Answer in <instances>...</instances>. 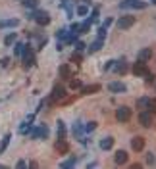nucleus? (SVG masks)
<instances>
[{"instance_id": "obj_12", "label": "nucleus", "mask_w": 156, "mask_h": 169, "mask_svg": "<svg viewBox=\"0 0 156 169\" xmlns=\"http://www.w3.org/2000/svg\"><path fill=\"white\" fill-rule=\"evenodd\" d=\"M98 91H100V85H85V87H81V94H83V96L95 94V92H98Z\"/></svg>"}, {"instance_id": "obj_40", "label": "nucleus", "mask_w": 156, "mask_h": 169, "mask_svg": "<svg viewBox=\"0 0 156 169\" xmlns=\"http://www.w3.org/2000/svg\"><path fill=\"white\" fill-rule=\"evenodd\" d=\"M110 25H112V17H108V19H106V21H104V27H106V29H108V27H110Z\"/></svg>"}, {"instance_id": "obj_34", "label": "nucleus", "mask_w": 156, "mask_h": 169, "mask_svg": "<svg viewBox=\"0 0 156 169\" xmlns=\"http://www.w3.org/2000/svg\"><path fill=\"white\" fill-rule=\"evenodd\" d=\"M95 129H96V123H95V121H89V123H87V127H85L87 133H91V131H95Z\"/></svg>"}, {"instance_id": "obj_18", "label": "nucleus", "mask_w": 156, "mask_h": 169, "mask_svg": "<svg viewBox=\"0 0 156 169\" xmlns=\"http://www.w3.org/2000/svg\"><path fill=\"white\" fill-rule=\"evenodd\" d=\"M10 140H12V134H10V133H8V134H6V137L2 138V142H0V154H2V152H4V150L8 148V144H10Z\"/></svg>"}, {"instance_id": "obj_27", "label": "nucleus", "mask_w": 156, "mask_h": 169, "mask_svg": "<svg viewBox=\"0 0 156 169\" xmlns=\"http://www.w3.org/2000/svg\"><path fill=\"white\" fill-rule=\"evenodd\" d=\"M150 114H156V98H150L149 100V108H147Z\"/></svg>"}, {"instance_id": "obj_15", "label": "nucleus", "mask_w": 156, "mask_h": 169, "mask_svg": "<svg viewBox=\"0 0 156 169\" xmlns=\"http://www.w3.org/2000/svg\"><path fill=\"white\" fill-rule=\"evenodd\" d=\"M19 25V19L14 17V19H2L0 21V29H4V27H17Z\"/></svg>"}, {"instance_id": "obj_29", "label": "nucleus", "mask_w": 156, "mask_h": 169, "mask_svg": "<svg viewBox=\"0 0 156 169\" xmlns=\"http://www.w3.org/2000/svg\"><path fill=\"white\" fill-rule=\"evenodd\" d=\"M60 75H62L64 79L70 77V67H68V65H62V67H60Z\"/></svg>"}, {"instance_id": "obj_1", "label": "nucleus", "mask_w": 156, "mask_h": 169, "mask_svg": "<svg viewBox=\"0 0 156 169\" xmlns=\"http://www.w3.org/2000/svg\"><path fill=\"white\" fill-rule=\"evenodd\" d=\"M31 17L35 19V23L41 25V27H44V25L50 23V16H48V12H42V10H35V12L31 14Z\"/></svg>"}, {"instance_id": "obj_30", "label": "nucleus", "mask_w": 156, "mask_h": 169, "mask_svg": "<svg viewBox=\"0 0 156 169\" xmlns=\"http://www.w3.org/2000/svg\"><path fill=\"white\" fill-rule=\"evenodd\" d=\"M81 58H83V56H81L79 50H75V52L71 54V62H81Z\"/></svg>"}, {"instance_id": "obj_24", "label": "nucleus", "mask_w": 156, "mask_h": 169, "mask_svg": "<svg viewBox=\"0 0 156 169\" xmlns=\"http://www.w3.org/2000/svg\"><path fill=\"white\" fill-rule=\"evenodd\" d=\"M23 62H25V67H33L35 65V56H25Z\"/></svg>"}, {"instance_id": "obj_20", "label": "nucleus", "mask_w": 156, "mask_h": 169, "mask_svg": "<svg viewBox=\"0 0 156 169\" xmlns=\"http://www.w3.org/2000/svg\"><path fill=\"white\" fill-rule=\"evenodd\" d=\"M16 39H17V37H16V33H10V35L4 37V44H6V46H12V44L16 42Z\"/></svg>"}, {"instance_id": "obj_17", "label": "nucleus", "mask_w": 156, "mask_h": 169, "mask_svg": "<svg viewBox=\"0 0 156 169\" xmlns=\"http://www.w3.org/2000/svg\"><path fill=\"white\" fill-rule=\"evenodd\" d=\"M102 44H104V39H98V37H96V40L89 46V52H98L100 48H102Z\"/></svg>"}, {"instance_id": "obj_2", "label": "nucleus", "mask_w": 156, "mask_h": 169, "mask_svg": "<svg viewBox=\"0 0 156 169\" xmlns=\"http://www.w3.org/2000/svg\"><path fill=\"white\" fill-rule=\"evenodd\" d=\"M66 92H68V91H66V87H62V85H56V87L52 88L50 100H52V102H62V100L66 98Z\"/></svg>"}, {"instance_id": "obj_13", "label": "nucleus", "mask_w": 156, "mask_h": 169, "mask_svg": "<svg viewBox=\"0 0 156 169\" xmlns=\"http://www.w3.org/2000/svg\"><path fill=\"white\" fill-rule=\"evenodd\" d=\"M33 119H35V115H29V117H27L23 123H21V125H19V129H17V131H19V134H27V133L31 131V129H29V127H31L29 123H33Z\"/></svg>"}, {"instance_id": "obj_37", "label": "nucleus", "mask_w": 156, "mask_h": 169, "mask_svg": "<svg viewBox=\"0 0 156 169\" xmlns=\"http://www.w3.org/2000/svg\"><path fill=\"white\" fill-rule=\"evenodd\" d=\"M83 131V127H81V123H75V127H73V133L77 134V133H81Z\"/></svg>"}, {"instance_id": "obj_11", "label": "nucleus", "mask_w": 156, "mask_h": 169, "mask_svg": "<svg viewBox=\"0 0 156 169\" xmlns=\"http://www.w3.org/2000/svg\"><path fill=\"white\" fill-rule=\"evenodd\" d=\"M131 148L135 150V152H141L144 148V138L143 137H133L131 138Z\"/></svg>"}, {"instance_id": "obj_9", "label": "nucleus", "mask_w": 156, "mask_h": 169, "mask_svg": "<svg viewBox=\"0 0 156 169\" xmlns=\"http://www.w3.org/2000/svg\"><path fill=\"white\" fill-rule=\"evenodd\" d=\"M121 8H139V10H143V8H147V4L141 2V0H124Z\"/></svg>"}, {"instance_id": "obj_5", "label": "nucleus", "mask_w": 156, "mask_h": 169, "mask_svg": "<svg viewBox=\"0 0 156 169\" xmlns=\"http://www.w3.org/2000/svg\"><path fill=\"white\" fill-rule=\"evenodd\" d=\"M133 25H135V17L129 16V14L118 19V29H131Z\"/></svg>"}, {"instance_id": "obj_26", "label": "nucleus", "mask_w": 156, "mask_h": 169, "mask_svg": "<svg viewBox=\"0 0 156 169\" xmlns=\"http://www.w3.org/2000/svg\"><path fill=\"white\" fill-rule=\"evenodd\" d=\"M64 134H66V123H64V121H60V123H58V137H60V138H64Z\"/></svg>"}, {"instance_id": "obj_23", "label": "nucleus", "mask_w": 156, "mask_h": 169, "mask_svg": "<svg viewBox=\"0 0 156 169\" xmlns=\"http://www.w3.org/2000/svg\"><path fill=\"white\" fill-rule=\"evenodd\" d=\"M23 46H25V44L16 42V46H14V54H16V56H21V54H23Z\"/></svg>"}, {"instance_id": "obj_14", "label": "nucleus", "mask_w": 156, "mask_h": 169, "mask_svg": "<svg viewBox=\"0 0 156 169\" xmlns=\"http://www.w3.org/2000/svg\"><path fill=\"white\" fill-rule=\"evenodd\" d=\"M100 150H110V148H112V146H114V138L112 137H104L102 140H100Z\"/></svg>"}, {"instance_id": "obj_16", "label": "nucleus", "mask_w": 156, "mask_h": 169, "mask_svg": "<svg viewBox=\"0 0 156 169\" xmlns=\"http://www.w3.org/2000/svg\"><path fill=\"white\" fill-rule=\"evenodd\" d=\"M150 58H152V48H143V50H139V60L147 62V60H150Z\"/></svg>"}, {"instance_id": "obj_32", "label": "nucleus", "mask_w": 156, "mask_h": 169, "mask_svg": "<svg viewBox=\"0 0 156 169\" xmlns=\"http://www.w3.org/2000/svg\"><path fill=\"white\" fill-rule=\"evenodd\" d=\"M70 87H71V88H81L83 85H81V81H79V79H71V83H70Z\"/></svg>"}, {"instance_id": "obj_19", "label": "nucleus", "mask_w": 156, "mask_h": 169, "mask_svg": "<svg viewBox=\"0 0 156 169\" xmlns=\"http://www.w3.org/2000/svg\"><path fill=\"white\" fill-rule=\"evenodd\" d=\"M149 100H150V98H147V96L139 98V100H137V108H139V110H147V108H149Z\"/></svg>"}, {"instance_id": "obj_43", "label": "nucleus", "mask_w": 156, "mask_h": 169, "mask_svg": "<svg viewBox=\"0 0 156 169\" xmlns=\"http://www.w3.org/2000/svg\"><path fill=\"white\" fill-rule=\"evenodd\" d=\"M154 88H156V81H154Z\"/></svg>"}, {"instance_id": "obj_21", "label": "nucleus", "mask_w": 156, "mask_h": 169, "mask_svg": "<svg viewBox=\"0 0 156 169\" xmlns=\"http://www.w3.org/2000/svg\"><path fill=\"white\" fill-rule=\"evenodd\" d=\"M116 63H118V65L114 67V69H116V73H118V75H121V73H125V71H127L125 62H116Z\"/></svg>"}, {"instance_id": "obj_3", "label": "nucleus", "mask_w": 156, "mask_h": 169, "mask_svg": "<svg viewBox=\"0 0 156 169\" xmlns=\"http://www.w3.org/2000/svg\"><path fill=\"white\" fill-rule=\"evenodd\" d=\"M29 134H31V138H44V137H48V127L46 125H35L29 131Z\"/></svg>"}, {"instance_id": "obj_42", "label": "nucleus", "mask_w": 156, "mask_h": 169, "mask_svg": "<svg viewBox=\"0 0 156 169\" xmlns=\"http://www.w3.org/2000/svg\"><path fill=\"white\" fill-rule=\"evenodd\" d=\"M150 2H152V4H156V0H150Z\"/></svg>"}, {"instance_id": "obj_7", "label": "nucleus", "mask_w": 156, "mask_h": 169, "mask_svg": "<svg viewBox=\"0 0 156 169\" xmlns=\"http://www.w3.org/2000/svg\"><path fill=\"white\" fill-rule=\"evenodd\" d=\"M139 121H141L143 127H150L152 125V114H150L149 110H143L141 114H139Z\"/></svg>"}, {"instance_id": "obj_10", "label": "nucleus", "mask_w": 156, "mask_h": 169, "mask_svg": "<svg viewBox=\"0 0 156 169\" xmlns=\"http://www.w3.org/2000/svg\"><path fill=\"white\" fill-rule=\"evenodd\" d=\"M127 152L125 150H118L116 152V156H114V162H116V165H124V163H127Z\"/></svg>"}, {"instance_id": "obj_38", "label": "nucleus", "mask_w": 156, "mask_h": 169, "mask_svg": "<svg viewBox=\"0 0 156 169\" xmlns=\"http://www.w3.org/2000/svg\"><path fill=\"white\" fill-rule=\"evenodd\" d=\"M144 77H147V81H149V83H154V79H156V77H154V75H152L150 71H149L147 75H144Z\"/></svg>"}, {"instance_id": "obj_33", "label": "nucleus", "mask_w": 156, "mask_h": 169, "mask_svg": "<svg viewBox=\"0 0 156 169\" xmlns=\"http://www.w3.org/2000/svg\"><path fill=\"white\" fill-rule=\"evenodd\" d=\"M96 37H98V39H104V37H106V27H104V25L96 31Z\"/></svg>"}, {"instance_id": "obj_6", "label": "nucleus", "mask_w": 156, "mask_h": 169, "mask_svg": "<svg viewBox=\"0 0 156 169\" xmlns=\"http://www.w3.org/2000/svg\"><path fill=\"white\" fill-rule=\"evenodd\" d=\"M131 71H133V75H137V77H144L149 73V67H147V63H144L143 60H137V63L133 65Z\"/></svg>"}, {"instance_id": "obj_41", "label": "nucleus", "mask_w": 156, "mask_h": 169, "mask_svg": "<svg viewBox=\"0 0 156 169\" xmlns=\"http://www.w3.org/2000/svg\"><path fill=\"white\" fill-rule=\"evenodd\" d=\"M114 63H116L114 60H112V62H108V63H106V69H114Z\"/></svg>"}, {"instance_id": "obj_4", "label": "nucleus", "mask_w": 156, "mask_h": 169, "mask_svg": "<svg viewBox=\"0 0 156 169\" xmlns=\"http://www.w3.org/2000/svg\"><path fill=\"white\" fill-rule=\"evenodd\" d=\"M116 119H118L119 123L129 121V119H131V110H129L127 106H119V108L116 110Z\"/></svg>"}, {"instance_id": "obj_39", "label": "nucleus", "mask_w": 156, "mask_h": 169, "mask_svg": "<svg viewBox=\"0 0 156 169\" xmlns=\"http://www.w3.org/2000/svg\"><path fill=\"white\" fill-rule=\"evenodd\" d=\"M8 63H10V58H2V62H0L2 67H8Z\"/></svg>"}, {"instance_id": "obj_28", "label": "nucleus", "mask_w": 156, "mask_h": 169, "mask_svg": "<svg viewBox=\"0 0 156 169\" xmlns=\"http://www.w3.org/2000/svg\"><path fill=\"white\" fill-rule=\"evenodd\" d=\"M75 162H77L75 157H71V160H66V162H62V163H60V167H73V165H75Z\"/></svg>"}, {"instance_id": "obj_35", "label": "nucleus", "mask_w": 156, "mask_h": 169, "mask_svg": "<svg viewBox=\"0 0 156 169\" xmlns=\"http://www.w3.org/2000/svg\"><path fill=\"white\" fill-rule=\"evenodd\" d=\"M147 163H149V165H154V163H156V156H154V154H147Z\"/></svg>"}, {"instance_id": "obj_31", "label": "nucleus", "mask_w": 156, "mask_h": 169, "mask_svg": "<svg viewBox=\"0 0 156 169\" xmlns=\"http://www.w3.org/2000/svg\"><path fill=\"white\" fill-rule=\"evenodd\" d=\"M77 14H79V16H87L89 14V8L87 6H77Z\"/></svg>"}, {"instance_id": "obj_25", "label": "nucleus", "mask_w": 156, "mask_h": 169, "mask_svg": "<svg viewBox=\"0 0 156 169\" xmlns=\"http://www.w3.org/2000/svg\"><path fill=\"white\" fill-rule=\"evenodd\" d=\"M21 2H23V6H25V8H37L39 0H21Z\"/></svg>"}, {"instance_id": "obj_8", "label": "nucleus", "mask_w": 156, "mask_h": 169, "mask_svg": "<svg viewBox=\"0 0 156 169\" xmlns=\"http://www.w3.org/2000/svg\"><path fill=\"white\" fill-rule=\"evenodd\" d=\"M108 91L110 92H125L127 87L124 83H119V81H112V83H108Z\"/></svg>"}, {"instance_id": "obj_22", "label": "nucleus", "mask_w": 156, "mask_h": 169, "mask_svg": "<svg viewBox=\"0 0 156 169\" xmlns=\"http://www.w3.org/2000/svg\"><path fill=\"white\" fill-rule=\"evenodd\" d=\"M56 150L58 152H68V142H64V138H60L56 142Z\"/></svg>"}, {"instance_id": "obj_36", "label": "nucleus", "mask_w": 156, "mask_h": 169, "mask_svg": "<svg viewBox=\"0 0 156 169\" xmlns=\"http://www.w3.org/2000/svg\"><path fill=\"white\" fill-rule=\"evenodd\" d=\"M83 48H85V42H81V40H77V42H75V50H79V52H81Z\"/></svg>"}]
</instances>
